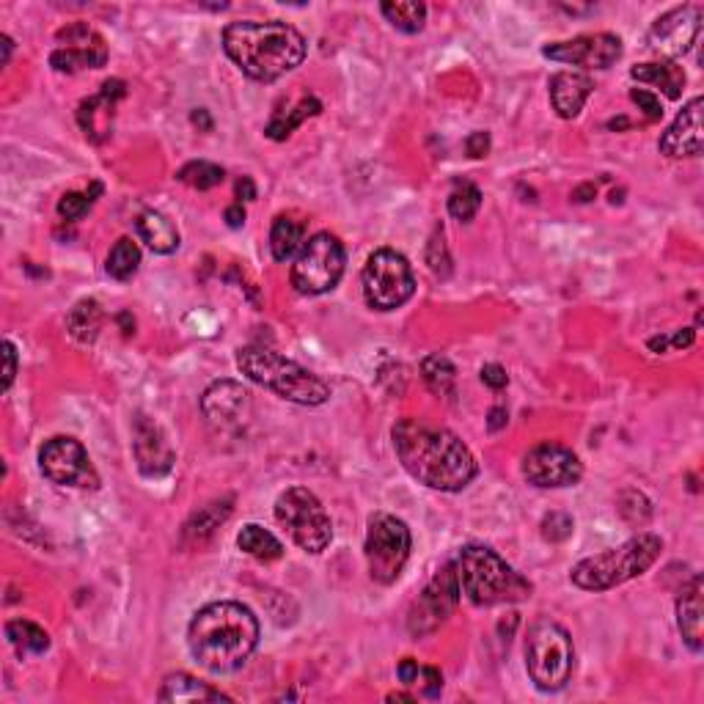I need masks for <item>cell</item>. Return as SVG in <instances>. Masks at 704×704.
Returning a JSON list of instances; mask_svg holds the SVG:
<instances>
[{
  "instance_id": "1",
  "label": "cell",
  "mask_w": 704,
  "mask_h": 704,
  "mask_svg": "<svg viewBox=\"0 0 704 704\" xmlns=\"http://www.w3.org/2000/svg\"><path fill=\"white\" fill-rule=\"evenodd\" d=\"M391 438L402 468L432 490L460 493L479 473L471 449L451 429L429 424L424 418H399Z\"/></svg>"
},
{
  "instance_id": "2",
  "label": "cell",
  "mask_w": 704,
  "mask_h": 704,
  "mask_svg": "<svg viewBox=\"0 0 704 704\" xmlns=\"http://www.w3.org/2000/svg\"><path fill=\"white\" fill-rule=\"evenodd\" d=\"M259 644V622L248 605L234 600L209 603L190 619V655L212 674H231L245 666Z\"/></svg>"
},
{
  "instance_id": "3",
  "label": "cell",
  "mask_w": 704,
  "mask_h": 704,
  "mask_svg": "<svg viewBox=\"0 0 704 704\" xmlns=\"http://www.w3.org/2000/svg\"><path fill=\"white\" fill-rule=\"evenodd\" d=\"M223 50L242 75L256 83H273L303 64L306 39L281 20H237L223 28Z\"/></svg>"
},
{
  "instance_id": "4",
  "label": "cell",
  "mask_w": 704,
  "mask_h": 704,
  "mask_svg": "<svg viewBox=\"0 0 704 704\" xmlns=\"http://www.w3.org/2000/svg\"><path fill=\"white\" fill-rule=\"evenodd\" d=\"M454 572H457L460 592L476 608L520 603L531 597V583L515 567H509L493 548H484V545L462 548L454 561Z\"/></svg>"
},
{
  "instance_id": "5",
  "label": "cell",
  "mask_w": 704,
  "mask_h": 704,
  "mask_svg": "<svg viewBox=\"0 0 704 704\" xmlns=\"http://www.w3.org/2000/svg\"><path fill=\"white\" fill-rule=\"evenodd\" d=\"M237 369L256 385L270 388L273 394L289 399L295 405L317 407L330 399V388L322 377L303 369L300 363L284 358L281 352L262 347V344L237 350Z\"/></svg>"
},
{
  "instance_id": "6",
  "label": "cell",
  "mask_w": 704,
  "mask_h": 704,
  "mask_svg": "<svg viewBox=\"0 0 704 704\" xmlns=\"http://www.w3.org/2000/svg\"><path fill=\"white\" fill-rule=\"evenodd\" d=\"M663 539L655 534H638L619 548H608L597 556L581 559L570 572V581L583 592H608L614 586L633 581L660 559Z\"/></svg>"
},
{
  "instance_id": "7",
  "label": "cell",
  "mask_w": 704,
  "mask_h": 704,
  "mask_svg": "<svg viewBox=\"0 0 704 704\" xmlns=\"http://www.w3.org/2000/svg\"><path fill=\"white\" fill-rule=\"evenodd\" d=\"M575 647L570 633L548 616L528 627L526 636V671L539 691H561L572 677Z\"/></svg>"
},
{
  "instance_id": "8",
  "label": "cell",
  "mask_w": 704,
  "mask_h": 704,
  "mask_svg": "<svg viewBox=\"0 0 704 704\" xmlns=\"http://www.w3.org/2000/svg\"><path fill=\"white\" fill-rule=\"evenodd\" d=\"M275 520L306 553H322L333 539V523L325 506L308 487H289L275 501Z\"/></svg>"
},
{
  "instance_id": "9",
  "label": "cell",
  "mask_w": 704,
  "mask_h": 704,
  "mask_svg": "<svg viewBox=\"0 0 704 704\" xmlns=\"http://www.w3.org/2000/svg\"><path fill=\"white\" fill-rule=\"evenodd\" d=\"M344 264H347V251H344L339 237L330 231H319L314 237H308L306 245L295 256L292 286L300 295H325L339 286Z\"/></svg>"
},
{
  "instance_id": "10",
  "label": "cell",
  "mask_w": 704,
  "mask_h": 704,
  "mask_svg": "<svg viewBox=\"0 0 704 704\" xmlns=\"http://www.w3.org/2000/svg\"><path fill=\"white\" fill-rule=\"evenodd\" d=\"M361 286L366 303L374 311H394L402 308L416 292V275L402 253L391 248L374 251L363 264Z\"/></svg>"
},
{
  "instance_id": "11",
  "label": "cell",
  "mask_w": 704,
  "mask_h": 704,
  "mask_svg": "<svg viewBox=\"0 0 704 704\" xmlns=\"http://www.w3.org/2000/svg\"><path fill=\"white\" fill-rule=\"evenodd\" d=\"M410 528L405 526V520L388 515V512H377L369 517V531H366V542H363V553H366V567L372 575L374 583H391L402 575L407 559H410Z\"/></svg>"
},
{
  "instance_id": "12",
  "label": "cell",
  "mask_w": 704,
  "mask_h": 704,
  "mask_svg": "<svg viewBox=\"0 0 704 704\" xmlns=\"http://www.w3.org/2000/svg\"><path fill=\"white\" fill-rule=\"evenodd\" d=\"M39 468L53 484L61 487H80V490H97L99 473L94 462L75 438H50L39 451Z\"/></svg>"
},
{
  "instance_id": "13",
  "label": "cell",
  "mask_w": 704,
  "mask_h": 704,
  "mask_svg": "<svg viewBox=\"0 0 704 704\" xmlns=\"http://www.w3.org/2000/svg\"><path fill=\"white\" fill-rule=\"evenodd\" d=\"M460 583H457V572L454 564H446L443 570L435 572V578L427 583V589L418 594V600L410 608L407 616V630L413 636H429L435 633L460 605Z\"/></svg>"
},
{
  "instance_id": "14",
  "label": "cell",
  "mask_w": 704,
  "mask_h": 704,
  "mask_svg": "<svg viewBox=\"0 0 704 704\" xmlns=\"http://www.w3.org/2000/svg\"><path fill=\"white\" fill-rule=\"evenodd\" d=\"M58 47L50 53L55 72L75 75L80 69H102L108 64V44L86 22H75L58 31Z\"/></svg>"
},
{
  "instance_id": "15",
  "label": "cell",
  "mask_w": 704,
  "mask_h": 704,
  "mask_svg": "<svg viewBox=\"0 0 704 704\" xmlns=\"http://www.w3.org/2000/svg\"><path fill=\"white\" fill-rule=\"evenodd\" d=\"M523 476L534 487H572L581 482L583 462L561 443H539L523 457Z\"/></svg>"
},
{
  "instance_id": "16",
  "label": "cell",
  "mask_w": 704,
  "mask_h": 704,
  "mask_svg": "<svg viewBox=\"0 0 704 704\" xmlns=\"http://www.w3.org/2000/svg\"><path fill=\"white\" fill-rule=\"evenodd\" d=\"M542 55L559 64L583 66V69H608L622 58V39L614 33H586L567 42H550Z\"/></svg>"
},
{
  "instance_id": "17",
  "label": "cell",
  "mask_w": 704,
  "mask_h": 704,
  "mask_svg": "<svg viewBox=\"0 0 704 704\" xmlns=\"http://www.w3.org/2000/svg\"><path fill=\"white\" fill-rule=\"evenodd\" d=\"M699 33H702V9L693 3H685V6L666 11L663 17L655 20L652 31H649V47L663 58L674 61L691 50Z\"/></svg>"
},
{
  "instance_id": "18",
  "label": "cell",
  "mask_w": 704,
  "mask_h": 704,
  "mask_svg": "<svg viewBox=\"0 0 704 704\" xmlns=\"http://www.w3.org/2000/svg\"><path fill=\"white\" fill-rule=\"evenodd\" d=\"M132 451L138 460V471L149 479H160L174 468V449L154 418L138 413L132 421Z\"/></svg>"
},
{
  "instance_id": "19",
  "label": "cell",
  "mask_w": 704,
  "mask_h": 704,
  "mask_svg": "<svg viewBox=\"0 0 704 704\" xmlns=\"http://www.w3.org/2000/svg\"><path fill=\"white\" fill-rule=\"evenodd\" d=\"M704 99L693 97L685 108L677 113V119L671 121L669 130L663 132L658 149L666 157H699L704 149V127H702Z\"/></svg>"
},
{
  "instance_id": "20",
  "label": "cell",
  "mask_w": 704,
  "mask_h": 704,
  "mask_svg": "<svg viewBox=\"0 0 704 704\" xmlns=\"http://www.w3.org/2000/svg\"><path fill=\"white\" fill-rule=\"evenodd\" d=\"M251 407V394L234 380H218L201 396V413L212 427L229 429L240 424Z\"/></svg>"
},
{
  "instance_id": "21",
  "label": "cell",
  "mask_w": 704,
  "mask_h": 704,
  "mask_svg": "<svg viewBox=\"0 0 704 704\" xmlns=\"http://www.w3.org/2000/svg\"><path fill=\"white\" fill-rule=\"evenodd\" d=\"M124 97H127V86H124V80H108V83H102L99 94H94V97H88L80 102V108H77V121H80V127H83V132H86V138H91V141H97V143L105 141L99 116H105L108 121L113 119V108H116V102Z\"/></svg>"
},
{
  "instance_id": "22",
  "label": "cell",
  "mask_w": 704,
  "mask_h": 704,
  "mask_svg": "<svg viewBox=\"0 0 704 704\" xmlns=\"http://www.w3.org/2000/svg\"><path fill=\"white\" fill-rule=\"evenodd\" d=\"M702 575H693L688 586H682L680 597H677V627H680L682 641L688 644L691 652H702L704 633H702Z\"/></svg>"
},
{
  "instance_id": "23",
  "label": "cell",
  "mask_w": 704,
  "mask_h": 704,
  "mask_svg": "<svg viewBox=\"0 0 704 704\" xmlns=\"http://www.w3.org/2000/svg\"><path fill=\"white\" fill-rule=\"evenodd\" d=\"M594 83L592 77L583 72H559L550 80V102L561 119H575L592 97Z\"/></svg>"
},
{
  "instance_id": "24",
  "label": "cell",
  "mask_w": 704,
  "mask_h": 704,
  "mask_svg": "<svg viewBox=\"0 0 704 704\" xmlns=\"http://www.w3.org/2000/svg\"><path fill=\"white\" fill-rule=\"evenodd\" d=\"M160 702H171V704H187V702H231L226 693L215 691L212 685L207 682L196 680L190 677L185 671H176V674H168L163 680V688L157 693Z\"/></svg>"
},
{
  "instance_id": "25",
  "label": "cell",
  "mask_w": 704,
  "mask_h": 704,
  "mask_svg": "<svg viewBox=\"0 0 704 704\" xmlns=\"http://www.w3.org/2000/svg\"><path fill=\"white\" fill-rule=\"evenodd\" d=\"M306 245V220L295 215H278L270 229V253L275 262H292Z\"/></svg>"
},
{
  "instance_id": "26",
  "label": "cell",
  "mask_w": 704,
  "mask_h": 704,
  "mask_svg": "<svg viewBox=\"0 0 704 704\" xmlns=\"http://www.w3.org/2000/svg\"><path fill=\"white\" fill-rule=\"evenodd\" d=\"M135 229H138V237H141L154 253L168 256V253H174L176 248H179V231H176L174 223L165 218L163 212H157V209L141 212L138 220H135Z\"/></svg>"
},
{
  "instance_id": "27",
  "label": "cell",
  "mask_w": 704,
  "mask_h": 704,
  "mask_svg": "<svg viewBox=\"0 0 704 704\" xmlns=\"http://www.w3.org/2000/svg\"><path fill=\"white\" fill-rule=\"evenodd\" d=\"M630 77L638 83L660 88L669 99H680L685 88V72L674 61H660V64H638L630 69Z\"/></svg>"
},
{
  "instance_id": "28",
  "label": "cell",
  "mask_w": 704,
  "mask_h": 704,
  "mask_svg": "<svg viewBox=\"0 0 704 704\" xmlns=\"http://www.w3.org/2000/svg\"><path fill=\"white\" fill-rule=\"evenodd\" d=\"M421 377L435 396L454 399L457 396V369L446 355H427L421 361Z\"/></svg>"
},
{
  "instance_id": "29",
  "label": "cell",
  "mask_w": 704,
  "mask_h": 704,
  "mask_svg": "<svg viewBox=\"0 0 704 704\" xmlns=\"http://www.w3.org/2000/svg\"><path fill=\"white\" fill-rule=\"evenodd\" d=\"M237 548H240L242 553L253 556L256 561H264V564L284 556V545H281L270 531H264V528L256 526V523H248V526L242 528L240 537H237Z\"/></svg>"
},
{
  "instance_id": "30",
  "label": "cell",
  "mask_w": 704,
  "mask_h": 704,
  "mask_svg": "<svg viewBox=\"0 0 704 704\" xmlns=\"http://www.w3.org/2000/svg\"><path fill=\"white\" fill-rule=\"evenodd\" d=\"M319 113H322V102H319L317 97H303L297 102V108H292L289 113L273 116V121H270L267 130H264V135L273 138V141H286L303 121L311 119V116H319Z\"/></svg>"
},
{
  "instance_id": "31",
  "label": "cell",
  "mask_w": 704,
  "mask_h": 704,
  "mask_svg": "<svg viewBox=\"0 0 704 704\" xmlns=\"http://www.w3.org/2000/svg\"><path fill=\"white\" fill-rule=\"evenodd\" d=\"M99 328H102V308H99L97 300H80L66 317V330L80 344H91L97 339Z\"/></svg>"
},
{
  "instance_id": "32",
  "label": "cell",
  "mask_w": 704,
  "mask_h": 704,
  "mask_svg": "<svg viewBox=\"0 0 704 704\" xmlns=\"http://www.w3.org/2000/svg\"><path fill=\"white\" fill-rule=\"evenodd\" d=\"M6 638L20 655H42L50 647V636L31 619H11L6 622Z\"/></svg>"
},
{
  "instance_id": "33",
  "label": "cell",
  "mask_w": 704,
  "mask_h": 704,
  "mask_svg": "<svg viewBox=\"0 0 704 704\" xmlns=\"http://www.w3.org/2000/svg\"><path fill=\"white\" fill-rule=\"evenodd\" d=\"M231 515V498L226 501H212L204 509H198L196 515L190 517V523L185 526V539L190 542H204L207 537H212V531L220 528V523H226Z\"/></svg>"
},
{
  "instance_id": "34",
  "label": "cell",
  "mask_w": 704,
  "mask_h": 704,
  "mask_svg": "<svg viewBox=\"0 0 704 704\" xmlns=\"http://www.w3.org/2000/svg\"><path fill=\"white\" fill-rule=\"evenodd\" d=\"M383 17L396 31L402 33H418L427 22V6L418 0H396V3H380Z\"/></svg>"
},
{
  "instance_id": "35",
  "label": "cell",
  "mask_w": 704,
  "mask_h": 704,
  "mask_svg": "<svg viewBox=\"0 0 704 704\" xmlns=\"http://www.w3.org/2000/svg\"><path fill=\"white\" fill-rule=\"evenodd\" d=\"M138 264H141V248H138L130 237H121V240H116V245L110 248L105 270H108L110 278H116V281H130L132 275L138 273Z\"/></svg>"
},
{
  "instance_id": "36",
  "label": "cell",
  "mask_w": 704,
  "mask_h": 704,
  "mask_svg": "<svg viewBox=\"0 0 704 704\" xmlns=\"http://www.w3.org/2000/svg\"><path fill=\"white\" fill-rule=\"evenodd\" d=\"M176 179L185 182V185L196 187V190H212V187H218L220 182L226 179V171H223L220 165L207 163V160H193V163L179 168Z\"/></svg>"
},
{
  "instance_id": "37",
  "label": "cell",
  "mask_w": 704,
  "mask_h": 704,
  "mask_svg": "<svg viewBox=\"0 0 704 704\" xmlns=\"http://www.w3.org/2000/svg\"><path fill=\"white\" fill-rule=\"evenodd\" d=\"M479 207H482V190L473 185V182H457V187L451 190V196H449L451 218L468 223V220L476 218Z\"/></svg>"
},
{
  "instance_id": "38",
  "label": "cell",
  "mask_w": 704,
  "mask_h": 704,
  "mask_svg": "<svg viewBox=\"0 0 704 704\" xmlns=\"http://www.w3.org/2000/svg\"><path fill=\"white\" fill-rule=\"evenodd\" d=\"M102 190H105V187L99 185V182H91V190H86V193H66V196H61V201H58V215L64 220H69V223L86 218L88 209L94 207V201L102 196Z\"/></svg>"
},
{
  "instance_id": "39",
  "label": "cell",
  "mask_w": 704,
  "mask_h": 704,
  "mask_svg": "<svg viewBox=\"0 0 704 704\" xmlns=\"http://www.w3.org/2000/svg\"><path fill=\"white\" fill-rule=\"evenodd\" d=\"M427 264L429 270L440 278H446L451 273V259L446 251V242H443V231H435V237L427 245Z\"/></svg>"
},
{
  "instance_id": "40",
  "label": "cell",
  "mask_w": 704,
  "mask_h": 704,
  "mask_svg": "<svg viewBox=\"0 0 704 704\" xmlns=\"http://www.w3.org/2000/svg\"><path fill=\"white\" fill-rule=\"evenodd\" d=\"M625 495L630 498V504H627L625 498H619V512H622V517L630 520V523H644V520L652 515V506H649V501L644 498V493H638V490H625Z\"/></svg>"
},
{
  "instance_id": "41",
  "label": "cell",
  "mask_w": 704,
  "mask_h": 704,
  "mask_svg": "<svg viewBox=\"0 0 704 704\" xmlns=\"http://www.w3.org/2000/svg\"><path fill=\"white\" fill-rule=\"evenodd\" d=\"M572 528H575V523H572L570 515H564V512H550V515H545V520H542V537L548 539V542H564V539L572 534Z\"/></svg>"
},
{
  "instance_id": "42",
  "label": "cell",
  "mask_w": 704,
  "mask_h": 704,
  "mask_svg": "<svg viewBox=\"0 0 704 704\" xmlns=\"http://www.w3.org/2000/svg\"><path fill=\"white\" fill-rule=\"evenodd\" d=\"M416 685H421V693H424L427 699H438L440 691H443V674H440V669H435V666H421Z\"/></svg>"
},
{
  "instance_id": "43",
  "label": "cell",
  "mask_w": 704,
  "mask_h": 704,
  "mask_svg": "<svg viewBox=\"0 0 704 704\" xmlns=\"http://www.w3.org/2000/svg\"><path fill=\"white\" fill-rule=\"evenodd\" d=\"M630 99H633L638 108L647 113L649 121L663 119V105H660V99L655 97V94H649V91H644V88H633V91H630Z\"/></svg>"
},
{
  "instance_id": "44",
  "label": "cell",
  "mask_w": 704,
  "mask_h": 704,
  "mask_svg": "<svg viewBox=\"0 0 704 704\" xmlns=\"http://www.w3.org/2000/svg\"><path fill=\"white\" fill-rule=\"evenodd\" d=\"M482 383L490 385L493 391H501L509 385V374L501 363H484L482 366Z\"/></svg>"
},
{
  "instance_id": "45",
  "label": "cell",
  "mask_w": 704,
  "mask_h": 704,
  "mask_svg": "<svg viewBox=\"0 0 704 704\" xmlns=\"http://www.w3.org/2000/svg\"><path fill=\"white\" fill-rule=\"evenodd\" d=\"M3 391H9L11 383H14V374H17V347L11 344L9 339L3 341Z\"/></svg>"
},
{
  "instance_id": "46",
  "label": "cell",
  "mask_w": 704,
  "mask_h": 704,
  "mask_svg": "<svg viewBox=\"0 0 704 704\" xmlns=\"http://www.w3.org/2000/svg\"><path fill=\"white\" fill-rule=\"evenodd\" d=\"M465 149H468V154H471V157H476V160H479V157H484V154L490 152V135L482 130L471 132V135H468V141H465Z\"/></svg>"
},
{
  "instance_id": "47",
  "label": "cell",
  "mask_w": 704,
  "mask_h": 704,
  "mask_svg": "<svg viewBox=\"0 0 704 704\" xmlns=\"http://www.w3.org/2000/svg\"><path fill=\"white\" fill-rule=\"evenodd\" d=\"M418 671H421V663H418V660H413V658H405L402 663H399V669H396V674H399V680H402V685H416Z\"/></svg>"
},
{
  "instance_id": "48",
  "label": "cell",
  "mask_w": 704,
  "mask_h": 704,
  "mask_svg": "<svg viewBox=\"0 0 704 704\" xmlns=\"http://www.w3.org/2000/svg\"><path fill=\"white\" fill-rule=\"evenodd\" d=\"M693 339H696V330L682 328L677 330L674 336H669V347H674V350H688V347L693 344Z\"/></svg>"
},
{
  "instance_id": "49",
  "label": "cell",
  "mask_w": 704,
  "mask_h": 704,
  "mask_svg": "<svg viewBox=\"0 0 704 704\" xmlns=\"http://www.w3.org/2000/svg\"><path fill=\"white\" fill-rule=\"evenodd\" d=\"M234 193H237V198H240V204L242 201H253V198H256V185H253L251 176H242V179H237Z\"/></svg>"
},
{
  "instance_id": "50",
  "label": "cell",
  "mask_w": 704,
  "mask_h": 704,
  "mask_svg": "<svg viewBox=\"0 0 704 704\" xmlns=\"http://www.w3.org/2000/svg\"><path fill=\"white\" fill-rule=\"evenodd\" d=\"M506 421H509V413H506V407H493L490 410V416H487V427H490V432H498V429L506 427Z\"/></svg>"
},
{
  "instance_id": "51",
  "label": "cell",
  "mask_w": 704,
  "mask_h": 704,
  "mask_svg": "<svg viewBox=\"0 0 704 704\" xmlns=\"http://www.w3.org/2000/svg\"><path fill=\"white\" fill-rule=\"evenodd\" d=\"M226 223H229V229H240L242 223H245V207H242L240 201L237 204H231L229 209H226Z\"/></svg>"
},
{
  "instance_id": "52",
  "label": "cell",
  "mask_w": 704,
  "mask_h": 704,
  "mask_svg": "<svg viewBox=\"0 0 704 704\" xmlns=\"http://www.w3.org/2000/svg\"><path fill=\"white\" fill-rule=\"evenodd\" d=\"M594 196H597V187L594 185H581L578 190H572V201H578V204H586Z\"/></svg>"
},
{
  "instance_id": "53",
  "label": "cell",
  "mask_w": 704,
  "mask_h": 704,
  "mask_svg": "<svg viewBox=\"0 0 704 704\" xmlns=\"http://www.w3.org/2000/svg\"><path fill=\"white\" fill-rule=\"evenodd\" d=\"M193 124H198V127H201V130H212V119H209V113H207V110H196V113H193Z\"/></svg>"
},
{
  "instance_id": "54",
  "label": "cell",
  "mask_w": 704,
  "mask_h": 704,
  "mask_svg": "<svg viewBox=\"0 0 704 704\" xmlns=\"http://www.w3.org/2000/svg\"><path fill=\"white\" fill-rule=\"evenodd\" d=\"M649 350L652 352L669 350V336H655V339H649Z\"/></svg>"
},
{
  "instance_id": "55",
  "label": "cell",
  "mask_w": 704,
  "mask_h": 704,
  "mask_svg": "<svg viewBox=\"0 0 704 704\" xmlns=\"http://www.w3.org/2000/svg\"><path fill=\"white\" fill-rule=\"evenodd\" d=\"M0 44H3V66L11 61V50H14V44H11L9 36H0Z\"/></svg>"
},
{
  "instance_id": "56",
  "label": "cell",
  "mask_w": 704,
  "mask_h": 704,
  "mask_svg": "<svg viewBox=\"0 0 704 704\" xmlns=\"http://www.w3.org/2000/svg\"><path fill=\"white\" fill-rule=\"evenodd\" d=\"M388 702H416L413 696H407V693H391L388 696Z\"/></svg>"
}]
</instances>
